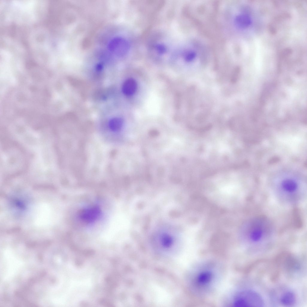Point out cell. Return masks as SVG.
Instances as JSON below:
<instances>
[{"mask_svg": "<svg viewBox=\"0 0 307 307\" xmlns=\"http://www.w3.org/2000/svg\"><path fill=\"white\" fill-rule=\"evenodd\" d=\"M123 120L120 118H115L111 119L109 122V127L110 130L115 132L119 130L123 124Z\"/></svg>", "mask_w": 307, "mask_h": 307, "instance_id": "30bf717a", "label": "cell"}, {"mask_svg": "<svg viewBox=\"0 0 307 307\" xmlns=\"http://www.w3.org/2000/svg\"><path fill=\"white\" fill-rule=\"evenodd\" d=\"M238 75V71L237 69H235L232 71L230 77V81L232 84L235 83L237 79Z\"/></svg>", "mask_w": 307, "mask_h": 307, "instance_id": "8fae6325", "label": "cell"}, {"mask_svg": "<svg viewBox=\"0 0 307 307\" xmlns=\"http://www.w3.org/2000/svg\"><path fill=\"white\" fill-rule=\"evenodd\" d=\"M109 48L111 52L115 55L122 56L127 52L129 45L127 41L121 38H116L110 42Z\"/></svg>", "mask_w": 307, "mask_h": 307, "instance_id": "5b68a950", "label": "cell"}, {"mask_svg": "<svg viewBox=\"0 0 307 307\" xmlns=\"http://www.w3.org/2000/svg\"><path fill=\"white\" fill-rule=\"evenodd\" d=\"M46 207L40 208V210L38 212L37 221V222H39V224H43V222H46L49 218V211L48 207Z\"/></svg>", "mask_w": 307, "mask_h": 307, "instance_id": "9c48e42d", "label": "cell"}, {"mask_svg": "<svg viewBox=\"0 0 307 307\" xmlns=\"http://www.w3.org/2000/svg\"><path fill=\"white\" fill-rule=\"evenodd\" d=\"M212 274L208 270H204L200 272L197 277L196 281L200 285H204L209 283L212 279Z\"/></svg>", "mask_w": 307, "mask_h": 307, "instance_id": "52a82bcc", "label": "cell"}, {"mask_svg": "<svg viewBox=\"0 0 307 307\" xmlns=\"http://www.w3.org/2000/svg\"><path fill=\"white\" fill-rule=\"evenodd\" d=\"M261 297L253 291L241 292L236 298L234 304L237 307L261 306L263 304Z\"/></svg>", "mask_w": 307, "mask_h": 307, "instance_id": "277c9868", "label": "cell"}, {"mask_svg": "<svg viewBox=\"0 0 307 307\" xmlns=\"http://www.w3.org/2000/svg\"><path fill=\"white\" fill-rule=\"evenodd\" d=\"M156 49L159 53L163 54L165 52L166 48L165 47L161 44H158L156 46Z\"/></svg>", "mask_w": 307, "mask_h": 307, "instance_id": "7c38bea8", "label": "cell"}, {"mask_svg": "<svg viewBox=\"0 0 307 307\" xmlns=\"http://www.w3.org/2000/svg\"><path fill=\"white\" fill-rule=\"evenodd\" d=\"M274 229L272 223L266 217L256 216L248 222L244 233L249 240L256 243L271 235Z\"/></svg>", "mask_w": 307, "mask_h": 307, "instance_id": "7a4b0ae2", "label": "cell"}, {"mask_svg": "<svg viewBox=\"0 0 307 307\" xmlns=\"http://www.w3.org/2000/svg\"><path fill=\"white\" fill-rule=\"evenodd\" d=\"M102 68V66L101 64L98 65L97 67V69L98 70H101Z\"/></svg>", "mask_w": 307, "mask_h": 307, "instance_id": "4fadbf2b", "label": "cell"}, {"mask_svg": "<svg viewBox=\"0 0 307 307\" xmlns=\"http://www.w3.org/2000/svg\"><path fill=\"white\" fill-rule=\"evenodd\" d=\"M137 88V84L136 81L133 79L129 78L127 79L124 82L122 90L125 95L130 96L135 92Z\"/></svg>", "mask_w": 307, "mask_h": 307, "instance_id": "8992f818", "label": "cell"}, {"mask_svg": "<svg viewBox=\"0 0 307 307\" xmlns=\"http://www.w3.org/2000/svg\"><path fill=\"white\" fill-rule=\"evenodd\" d=\"M156 249L165 254H174L177 248V241L174 229L169 227L160 228L154 234L153 238Z\"/></svg>", "mask_w": 307, "mask_h": 307, "instance_id": "3957f363", "label": "cell"}, {"mask_svg": "<svg viewBox=\"0 0 307 307\" xmlns=\"http://www.w3.org/2000/svg\"><path fill=\"white\" fill-rule=\"evenodd\" d=\"M295 300L294 294L291 291L287 292L282 296L281 298V303L284 305L289 306L293 304Z\"/></svg>", "mask_w": 307, "mask_h": 307, "instance_id": "ba28073f", "label": "cell"}, {"mask_svg": "<svg viewBox=\"0 0 307 307\" xmlns=\"http://www.w3.org/2000/svg\"><path fill=\"white\" fill-rule=\"evenodd\" d=\"M273 191L276 198L281 202L287 204L299 203L306 193L303 185L291 179L282 181L274 187Z\"/></svg>", "mask_w": 307, "mask_h": 307, "instance_id": "6da1fadb", "label": "cell"}]
</instances>
